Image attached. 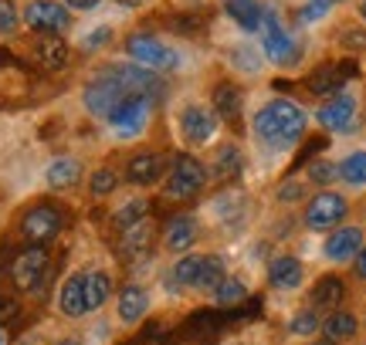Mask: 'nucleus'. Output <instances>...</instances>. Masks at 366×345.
Here are the masks:
<instances>
[{
  "instance_id": "c9c22d12",
  "label": "nucleus",
  "mask_w": 366,
  "mask_h": 345,
  "mask_svg": "<svg viewBox=\"0 0 366 345\" xmlns=\"http://www.w3.org/2000/svg\"><path fill=\"white\" fill-rule=\"evenodd\" d=\"M309 180L319 186H329V183H336L340 180V172H336V163H329V160H319L309 166Z\"/></svg>"
},
{
  "instance_id": "864d4df0",
  "label": "nucleus",
  "mask_w": 366,
  "mask_h": 345,
  "mask_svg": "<svg viewBox=\"0 0 366 345\" xmlns=\"http://www.w3.org/2000/svg\"><path fill=\"white\" fill-rule=\"evenodd\" d=\"M0 345H4V329H0Z\"/></svg>"
},
{
  "instance_id": "ea45409f",
  "label": "nucleus",
  "mask_w": 366,
  "mask_h": 345,
  "mask_svg": "<svg viewBox=\"0 0 366 345\" xmlns=\"http://www.w3.org/2000/svg\"><path fill=\"white\" fill-rule=\"evenodd\" d=\"M274 197H278V203H295V200L305 197V186H302L299 180H288V183L278 186V193H274Z\"/></svg>"
},
{
  "instance_id": "4c0bfd02",
  "label": "nucleus",
  "mask_w": 366,
  "mask_h": 345,
  "mask_svg": "<svg viewBox=\"0 0 366 345\" xmlns=\"http://www.w3.org/2000/svg\"><path fill=\"white\" fill-rule=\"evenodd\" d=\"M336 4H340V0H309V4L302 7V21H305V24H312V21H322V17H326V14L332 11Z\"/></svg>"
},
{
  "instance_id": "72a5a7b5",
  "label": "nucleus",
  "mask_w": 366,
  "mask_h": 345,
  "mask_svg": "<svg viewBox=\"0 0 366 345\" xmlns=\"http://www.w3.org/2000/svg\"><path fill=\"white\" fill-rule=\"evenodd\" d=\"M146 213H149V203L136 197V200H129V203H122L112 220H116L119 230H126V227H132V224H139V220H146Z\"/></svg>"
},
{
  "instance_id": "c756f323",
  "label": "nucleus",
  "mask_w": 366,
  "mask_h": 345,
  "mask_svg": "<svg viewBox=\"0 0 366 345\" xmlns=\"http://www.w3.org/2000/svg\"><path fill=\"white\" fill-rule=\"evenodd\" d=\"M224 11L231 14L244 31H254V27L262 24V7H258L254 0H227V4H224Z\"/></svg>"
},
{
  "instance_id": "9b49d317",
  "label": "nucleus",
  "mask_w": 366,
  "mask_h": 345,
  "mask_svg": "<svg viewBox=\"0 0 366 345\" xmlns=\"http://www.w3.org/2000/svg\"><path fill=\"white\" fill-rule=\"evenodd\" d=\"M24 21L27 27H34L41 34H58L68 27V11L54 0H31L24 7Z\"/></svg>"
},
{
  "instance_id": "473e14b6",
  "label": "nucleus",
  "mask_w": 366,
  "mask_h": 345,
  "mask_svg": "<svg viewBox=\"0 0 366 345\" xmlns=\"http://www.w3.org/2000/svg\"><path fill=\"white\" fill-rule=\"evenodd\" d=\"M200 264H204V254H183L180 261L173 264V274H170V278L177 281L180 288H190V284H197Z\"/></svg>"
},
{
  "instance_id": "49530a36",
  "label": "nucleus",
  "mask_w": 366,
  "mask_h": 345,
  "mask_svg": "<svg viewBox=\"0 0 366 345\" xmlns=\"http://www.w3.org/2000/svg\"><path fill=\"white\" fill-rule=\"evenodd\" d=\"M99 0H65V7H71V11H92Z\"/></svg>"
},
{
  "instance_id": "09e8293b",
  "label": "nucleus",
  "mask_w": 366,
  "mask_h": 345,
  "mask_svg": "<svg viewBox=\"0 0 366 345\" xmlns=\"http://www.w3.org/2000/svg\"><path fill=\"white\" fill-rule=\"evenodd\" d=\"M4 65H11V54H7V51H0V68H4Z\"/></svg>"
},
{
  "instance_id": "b1692460",
  "label": "nucleus",
  "mask_w": 366,
  "mask_h": 345,
  "mask_svg": "<svg viewBox=\"0 0 366 345\" xmlns=\"http://www.w3.org/2000/svg\"><path fill=\"white\" fill-rule=\"evenodd\" d=\"M210 102H214V115H221L224 122H234L241 115V88L231 81H221L210 95Z\"/></svg>"
},
{
  "instance_id": "6ab92c4d",
  "label": "nucleus",
  "mask_w": 366,
  "mask_h": 345,
  "mask_svg": "<svg viewBox=\"0 0 366 345\" xmlns=\"http://www.w3.org/2000/svg\"><path fill=\"white\" fill-rule=\"evenodd\" d=\"M163 172H167V160L159 153H139L126 163V180L132 186H153L163 180Z\"/></svg>"
},
{
  "instance_id": "dca6fc26",
  "label": "nucleus",
  "mask_w": 366,
  "mask_h": 345,
  "mask_svg": "<svg viewBox=\"0 0 366 345\" xmlns=\"http://www.w3.org/2000/svg\"><path fill=\"white\" fill-rule=\"evenodd\" d=\"M356 75V65L353 61H332V65H322L312 71L309 78V92L312 95H336L342 92V85Z\"/></svg>"
},
{
  "instance_id": "f8f14e48",
  "label": "nucleus",
  "mask_w": 366,
  "mask_h": 345,
  "mask_svg": "<svg viewBox=\"0 0 366 345\" xmlns=\"http://www.w3.org/2000/svg\"><path fill=\"white\" fill-rule=\"evenodd\" d=\"M61 213L54 210V207H34V210L24 213V220H21V234H24L31 244H48V240L61 230Z\"/></svg>"
},
{
  "instance_id": "423d86ee",
  "label": "nucleus",
  "mask_w": 366,
  "mask_h": 345,
  "mask_svg": "<svg viewBox=\"0 0 366 345\" xmlns=\"http://www.w3.org/2000/svg\"><path fill=\"white\" fill-rule=\"evenodd\" d=\"M366 244V230L360 224H340L336 230H329L326 244H322V257H326L329 264H353V257L363 251Z\"/></svg>"
},
{
  "instance_id": "1a4fd4ad",
  "label": "nucleus",
  "mask_w": 366,
  "mask_h": 345,
  "mask_svg": "<svg viewBox=\"0 0 366 345\" xmlns=\"http://www.w3.org/2000/svg\"><path fill=\"white\" fill-rule=\"evenodd\" d=\"M258 27H262L264 54L272 58L274 65H292V61H295V54H299V48H295V38L282 27V21H278L272 11H262V24Z\"/></svg>"
},
{
  "instance_id": "3c124183",
  "label": "nucleus",
  "mask_w": 366,
  "mask_h": 345,
  "mask_svg": "<svg viewBox=\"0 0 366 345\" xmlns=\"http://www.w3.org/2000/svg\"><path fill=\"white\" fill-rule=\"evenodd\" d=\"M61 345H79V339H65V342H61Z\"/></svg>"
},
{
  "instance_id": "5701e85b",
  "label": "nucleus",
  "mask_w": 366,
  "mask_h": 345,
  "mask_svg": "<svg viewBox=\"0 0 366 345\" xmlns=\"http://www.w3.org/2000/svg\"><path fill=\"white\" fill-rule=\"evenodd\" d=\"M194 240H197V220L194 217H173L170 224H167V237H163L167 251L183 254Z\"/></svg>"
},
{
  "instance_id": "c85d7f7f",
  "label": "nucleus",
  "mask_w": 366,
  "mask_h": 345,
  "mask_svg": "<svg viewBox=\"0 0 366 345\" xmlns=\"http://www.w3.org/2000/svg\"><path fill=\"white\" fill-rule=\"evenodd\" d=\"M319 329H322V319H319V311L315 308H299L292 319H288V332L299 335V339H315L319 335Z\"/></svg>"
},
{
  "instance_id": "412c9836",
  "label": "nucleus",
  "mask_w": 366,
  "mask_h": 345,
  "mask_svg": "<svg viewBox=\"0 0 366 345\" xmlns=\"http://www.w3.org/2000/svg\"><path fill=\"white\" fill-rule=\"evenodd\" d=\"M58 308L65 319H85L89 315V302H85V274H71L58 292Z\"/></svg>"
},
{
  "instance_id": "de8ad7c7",
  "label": "nucleus",
  "mask_w": 366,
  "mask_h": 345,
  "mask_svg": "<svg viewBox=\"0 0 366 345\" xmlns=\"http://www.w3.org/2000/svg\"><path fill=\"white\" fill-rule=\"evenodd\" d=\"M119 7H126V11H132V7H143L146 0H116Z\"/></svg>"
},
{
  "instance_id": "20e7f679",
  "label": "nucleus",
  "mask_w": 366,
  "mask_h": 345,
  "mask_svg": "<svg viewBox=\"0 0 366 345\" xmlns=\"http://www.w3.org/2000/svg\"><path fill=\"white\" fill-rule=\"evenodd\" d=\"M102 78H112L122 88L126 95H136V98H157L159 92H163V81L157 78V71H149V68L143 65H112L105 68V71H99Z\"/></svg>"
},
{
  "instance_id": "2f4dec72",
  "label": "nucleus",
  "mask_w": 366,
  "mask_h": 345,
  "mask_svg": "<svg viewBox=\"0 0 366 345\" xmlns=\"http://www.w3.org/2000/svg\"><path fill=\"white\" fill-rule=\"evenodd\" d=\"M210 294H214V302L221 308H231V305H241V302L248 298V284L241 278H224Z\"/></svg>"
},
{
  "instance_id": "9d476101",
  "label": "nucleus",
  "mask_w": 366,
  "mask_h": 345,
  "mask_svg": "<svg viewBox=\"0 0 366 345\" xmlns=\"http://www.w3.org/2000/svg\"><path fill=\"white\" fill-rule=\"evenodd\" d=\"M44 274H48V251H44L41 244L21 251L11 261V278H14V284H17L21 292H38L41 281H44Z\"/></svg>"
},
{
  "instance_id": "f704fd0d",
  "label": "nucleus",
  "mask_w": 366,
  "mask_h": 345,
  "mask_svg": "<svg viewBox=\"0 0 366 345\" xmlns=\"http://www.w3.org/2000/svg\"><path fill=\"white\" fill-rule=\"evenodd\" d=\"M237 170H241V153H237V146H224L221 153H217L214 172H217V176H234Z\"/></svg>"
},
{
  "instance_id": "58836bf2",
  "label": "nucleus",
  "mask_w": 366,
  "mask_h": 345,
  "mask_svg": "<svg viewBox=\"0 0 366 345\" xmlns=\"http://www.w3.org/2000/svg\"><path fill=\"white\" fill-rule=\"evenodd\" d=\"M170 27L173 31H180V34H197V31L204 27V17H197V14H183V17H173Z\"/></svg>"
},
{
  "instance_id": "bb28decb",
  "label": "nucleus",
  "mask_w": 366,
  "mask_h": 345,
  "mask_svg": "<svg viewBox=\"0 0 366 345\" xmlns=\"http://www.w3.org/2000/svg\"><path fill=\"white\" fill-rule=\"evenodd\" d=\"M109 294H112V278L105 271H89L85 274V302H89V311L102 308L109 302Z\"/></svg>"
},
{
  "instance_id": "a18cd8bd",
  "label": "nucleus",
  "mask_w": 366,
  "mask_h": 345,
  "mask_svg": "<svg viewBox=\"0 0 366 345\" xmlns=\"http://www.w3.org/2000/svg\"><path fill=\"white\" fill-rule=\"evenodd\" d=\"M14 315H17V302H11V298H0V321L14 319Z\"/></svg>"
},
{
  "instance_id": "393cba45",
  "label": "nucleus",
  "mask_w": 366,
  "mask_h": 345,
  "mask_svg": "<svg viewBox=\"0 0 366 345\" xmlns=\"http://www.w3.org/2000/svg\"><path fill=\"white\" fill-rule=\"evenodd\" d=\"M44 180H48V186L51 190H71V186L81 180V163L79 160H54L51 166H48V172H44Z\"/></svg>"
},
{
  "instance_id": "cd10ccee",
  "label": "nucleus",
  "mask_w": 366,
  "mask_h": 345,
  "mask_svg": "<svg viewBox=\"0 0 366 345\" xmlns=\"http://www.w3.org/2000/svg\"><path fill=\"white\" fill-rule=\"evenodd\" d=\"M34 51H38V61H41V65L51 68V71L65 68V61H68V44L61 38H51V34H48V38H41Z\"/></svg>"
},
{
  "instance_id": "7ed1b4c3",
  "label": "nucleus",
  "mask_w": 366,
  "mask_h": 345,
  "mask_svg": "<svg viewBox=\"0 0 366 345\" xmlns=\"http://www.w3.org/2000/svg\"><path fill=\"white\" fill-rule=\"evenodd\" d=\"M315 122L336 135H350L360 125V98L353 92H336L329 95V102L315 112Z\"/></svg>"
},
{
  "instance_id": "4be33fe9",
  "label": "nucleus",
  "mask_w": 366,
  "mask_h": 345,
  "mask_svg": "<svg viewBox=\"0 0 366 345\" xmlns=\"http://www.w3.org/2000/svg\"><path fill=\"white\" fill-rule=\"evenodd\" d=\"M336 172H340V180L350 186V190H366V149L346 153V156L336 163Z\"/></svg>"
},
{
  "instance_id": "c03bdc74",
  "label": "nucleus",
  "mask_w": 366,
  "mask_h": 345,
  "mask_svg": "<svg viewBox=\"0 0 366 345\" xmlns=\"http://www.w3.org/2000/svg\"><path fill=\"white\" fill-rule=\"evenodd\" d=\"M353 274H356L360 281H366V244H363V251L353 257Z\"/></svg>"
},
{
  "instance_id": "e433bc0d",
  "label": "nucleus",
  "mask_w": 366,
  "mask_h": 345,
  "mask_svg": "<svg viewBox=\"0 0 366 345\" xmlns=\"http://www.w3.org/2000/svg\"><path fill=\"white\" fill-rule=\"evenodd\" d=\"M116 172L109 170V166H105V170H99V172H92V193H95V197H109V193H112V190H116Z\"/></svg>"
},
{
  "instance_id": "2eb2a0df",
  "label": "nucleus",
  "mask_w": 366,
  "mask_h": 345,
  "mask_svg": "<svg viewBox=\"0 0 366 345\" xmlns=\"http://www.w3.org/2000/svg\"><path fill=\"white\" fill-rule=\"evenodd\" d=\"M268 284L274 292H299L305 284V264L295 254H278L268 264Z\"/></svg>"
},
{
  "instance_id": "f3484780",
  "label": "nucleus",
  "mask_w": 366,
  "mask_h": 345,
  "mask_svg": "<svg viewBox=\"0 0 366 345\" xmlns=\"http://www.w3.org/2000/svg\"><path fill=\"white\" fill-rule=\"evenodd\" d=\"M322 339L332 345H350L356 342V335H360V319H356L350 308H336V311H329L326 319H322Z\"/></svg>"
},
{
  "instance_id": "0eeeda50",
  "label": "nucleus",
  "mask_w": 366,
  "mask_h": 345,
  "mask_svg": "<svg viewBox=\"0 0 366 345\" xmlns=\"http://www.w3.org/2000/svg\"><path fill=\"white\" fill-rule=\"evenodd\" d=\"M149 112H153V102L149 98H122L116 108H112V115H109V125H112V133L119 139H132V135H139L146 129V122H149Z\"/></svg>"
},
{
  "instance_id": "f03ea898",
  "label": "nucleus",
  "mask_w": 366,
  "mask_h": 345,
  "mask_svg": "<svg viewBox=\"0 0 366 345\" xmlns=\"http://www.w3.org/2000/svg\"><path fill=\"white\" fill-rule=\"evenodd\" d=\"M350 217V200L336 193V190H322V193H315L309 203H305V213H302V220L309 230L315 234H326V230H336Z\"/></svg>"
},
{
  "instance_id": "ddd939ff",
  "label": "nucleus",
  "mask_w": 366,
  "mask_h": 345,
  "mask_svg": "<svg viewBox=\"0 0 366 345\" xmlns=\"http://www.w3.org/2000/svg\"><path fill=\"white\" fill-rule=\"evenodd\" d=\"M180 129H183V139L187 143H210L214 133H217V115H214V108H204V105H187L180 115Z\"/></svg>"
},
{
  "instance_id": "7c9ffc66",
  "label": "nucleus",
  "mask_w": 366,
  "mask_h": 345,
  "mask_svg": "<svg viewBox=\"0 0 366 345\" xmlns=\"http://www.w3.org/2000/svg\"><path fill=\"white\" fill-rule=\"evenodd\" d=\"M224 278H227L224 261L217 257V254H207V257H204V264H200V274H197V284H194V288H200V292H214V288H217Z\"/></svg>"
},
{
  "instance_id": "8fccbe9b",
  "label": "nucleus",
  "mask_w": 366,
  "mask_h": 345,
  "mask_svg": "<svg viewBox=\"0 0 366 345\" xmlns=\"http://www.w3.org/2000/svg\"><path fill=\"white\" fill-rule=\"evenodd\" d=\"M360 17L366 21V0H360Z\"/></svg>"
},
{
  "instance_id": "a19ab883",
  "label": "nucleus",
  "mask_w": 366,
  "mask_h": 345,
  "mask_svg": "<svg viewBox=\"0 0 366 345\" xmlns=\"http://www.w3.org/2000/svg\"><path fill=\"white\" fill-rule=\"evenodd\" d=\"M109 38H112V27H95V31H89V34H85L81 48H85V51H95V48L109 44Z\"/></svg>"
},
{
  "instance_id": "6e6552de",
  "label": "nucleus",
  "mask_w": 366,
  "mask_h": 345,
  "mask_svg": "<svg viewBox=\"0 0 366 345\" xmlns=\"http://www.w3.org/2000/svg\"><path fill=\"white\" fill-rule=\"evenodd\" d=\"M207 183V172L204 166L194 160V156H177L170 170V180H167V197L170 200H190L197 197Z\"/></svg>"
},
{
  "instance_id": "603ef678",
  "label": "nucleus",
  "mask_w": 366,
  "mask_h": 345,
  "mask_svg": "<svg viewBox=\"0 0 366 345\" xmlns=\"http://www.w3.org/2000/svg\"><path fill=\"white\" fill-rule=\"evenodd\" d=\"M312 345H332V342H326V339H315V342Z\"/></svg>"
},
{
  "instance_id": "4468645a",
  "label": "nucleus",
  "mask_w": 366,
  "mask_h": 345,
  "mask_svg": "<svg viewBox=\"0 0 366 345\" xmlns=\"http://www.w3.org/2000/svg\"><path fill=\"white\" fill-rule=\"evenodd\" d=\"M122 98H129V95L122 92L112 78H102V75L85 88V108H89L92 115H99V119H109L112 108H116Z\"/></svg>"
},
{
  "instance_id": "aec40b11",
  "label": "nucleus",
  "mask_w": 366,
  "mask_h": 345,
  "mask_svg": "<svg viewBox=\"0 0 366 345\" xmlns=\"http://www.w3.org/2000/svg\"><path fill=\"white\" fill-rule=\"evenodd\" d=\"M116 311H119V321H122V325H139V321L146 319V311H149V294H146V288L126 284V288L119 292Z\"/></svg>"
},
{
  "instance_id": "a211bd4d",
  "label": "nucleus",
  "mask_w": 366,
  "mask_h": 345,
  "mask_svg": "<svg viewBox=\"0 0 366 345\" xmlns=\"http://www.w3.org/2000/svg\"><path fill=\"white\" fill-rule=\"evenodd\" d=\"M342 298H346V281L340 274H322V278L315 281V288L309 292V308H315L319 315L322 311H336L342 308Z\"/></svg>"
},
{
  "instance_id": "39448f33",
  "label": "nucleus",
  "mask_w": 366,
  "mask_h": 345,
  "mask_svg": "<svg viewBox=\"0 0 366 345\" xmlns=\"http://www.w3.org/2000/svg\"><path fill=\"white\" fill-rule=\"evenodd\" d=\"M126 51L143 68H149V71H173V68H180V54L173 51L170 44L153 38V34H132L126 41Z\"/></svg>"
},
{
  "instance_id": "a878e982",
  "label": "nucleus",
  "mask_w": 366,
  "mask_h": 345,
  "mask_svg": "<svg viewBox=\"0 0 366 345\" xmlns=\"http://www.w3.org/2000/svg\"><path fill=\"white\" fill-rule=\"evenodd\" d=\"M149 244H153V224H149V220H139V224H132L122 230V254H126V257L146 254Z\"/></svg>"
},
{
  "instance_id": "79ce46f5",
  "label": "nucleus",
  "mask_w": 366,
  "mask_h": 345,
  "mask_svg": "<svg viewBox=\"0 0 366 345\" xmlns=\"http://www.w3.org/2000/svg\"><path fill=\"white\" fill-rule=\"evenodd\" d=\"M17 27V7L11 0H0V34H11Z\"/></svg>"
},
{
  "instance_id": "f257e3e1",
  "label": "nucleus",
  "mask_w": 366,
  "mask_h": 345,
  "mask_svg": "<svg viewBox=\"0 0 366 345\" xmlns=\"http://www.w3.org/2000/svg\"><path fill=\"white\" fill-rule=\"evenodd\" d=\"M305 129H309L305 108L288 102V98H274V102L258 108V115H254V135H258V143L274 149V153L278 149H292L305 135Z\"/></svg>"
},
{
  "instance_id": "37998d69",
  "label": "nucleus",
  "mask_w": 366,
  "mask_h": 345,
  "mask_svg": "<svg viewBox=\"0 0 366 345\" xmlns=\"http://www.w3.org/2000/svg\"><path fill=\"white\" fill-rule=\"evenodd\" d=\"M342 44H346V48H356V51H360V48H366V31H346Z\"/></svg>"
}]
</instances>
